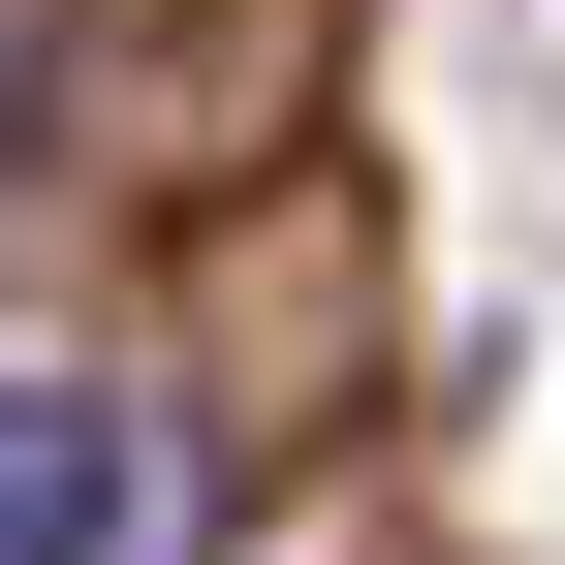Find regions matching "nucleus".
<instances>
[{
	"instance_id": "nucleus-1",
	"label": "nucleus",
	"mask_w": 565,
	"mask_h": 565,
	"mask_svg": "<svg viewBox=\"0 0 565 565\" xmlns=\"http://www.w3.org/2000/svg\"><path fill=\"white\" fill-rule=\"evenodd\" d=\"M0 565H158V440L32 345H0Z\"/></svg>"
}]
</instances>
